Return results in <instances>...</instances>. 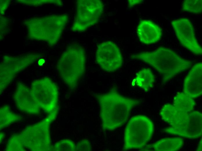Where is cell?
<instances>
[{
    "label": "cell",
    "mask_w": 202,
    "mask_h": 151,
    "mask_svg": "<svg viewBox=\"0 0 202 151\" xmlns=\"http://www.w3.org/2000/svg\"><path fill=\"white\" fill-rule=\"evenodd\" d=\"M197 150L198 151H202V139L200 142Z\"/></svg>",
    "instance_id": "obj_25"
},
{
    "label": "cell",
    "mask_w": 202,
    "mask_h": 151,
    "mask_svg": "<svg viewBox=\"0 0 202 151\" xmlns=\"http://www.w3.org/2000/svg\"><path fill=\"white\" fill-rule=\"evenodd\" d=\"M53 150L55 151H75L76 147L74 143L69 139H63L57 142Z\"/></svg>",
    "instance_id": "obj_21"
},
{
    "label": "cell",
    "mask_w": 202,
    "mask_h": 151,
    "mask_svg": "<svg viewBox=\"0 0 202 151\" xmlns=\"http://www.w3.org/2000/svg\"><path fill=\"white\" fill-rule=\"evenodd\" d=\"M171 24L181 44L194 54L201 55L202 48L190 19L186 18H178L172 20Z\"/></svg>",
    "instance_id": "obj_8"
},
{
    "label": "cell",
    "mask_w": 202,
    "mask_h": 151,
    "mask_svg": "<svg viewBox=\"0 0 202 151\" xmlns=\"http://www.w3.org/2000/svg\"><path fill=\"white\" fill-rule=\"evenodd\" d=\"M184 93L193 98L202 94V63L198 62L192 67L185 77L183 86Z\"/></svg>",
    "instance_id": "obj_12"
},
{
    "label": "cell",
    "mask_w": 202,
    "mask_h": 151,
    "mask_svg": "<svg viewBox=\"0 0 202 151\" xmlns=\"http://www.w3.org/2000/svg\"><path fill=\"white\" fill-rule=\"evenodd\" d=\"M154 130L153 122L147 117L141 115L132 117L125 129L123 150L143 148L151 139Z\"/></svg>",
    "instance_id": "obj_4"
},
{
    "label": "cell",
    "mask_w": 202,
    "mask_h": 151,
    "mask_svg": "<svg viewBox=\"0 0 202 151\" xmlns=\"http://www.w3.org/2000/svg\"><path fill=\"white\" fill-rule=\"evenodd\" d=\"M13 100L20 111L32 114H38L40 108L35 102L31 89L24 84L18 83L13 95Z\"/></svg>",
    "instance_id": "obj_11"
},
{
    "label": "cell",
    "mask_w": 202,
    "mask_h": 151,
    "mask_svg": "<svg viewBox=\"0 0 202 151\" xmlns=\"http://www.w3.org/2000/svg\"><path fill=\"white\" fill-rule=\"evenodd\" d=\"M131 57L141 61L156 69L162 76L163 84L190 68L194 63L192 60L183 58L173 50L163 46L159 47L153 51L133 54Z\"/></svg>",
    "instance_id": "obj_2"
},
{
    "label": "cell",
    "mask_w": 202,
    "mask_h": 151,
    "mask_svg": "<svg viewBox=\"0 0 202 151\" xmlns=\"http://www.w3.org/2000/svg\"><path fill=\"white\" fill-rule=\"evenodd\" d=\"M188 114L181 112L173 105L170 104L164 105L160 112L162 119L171 126L181 123L185 119Z\"/></svg>",
    "instance_id": "obj_14"
},
{
    "label": "cell",
    "mask_w": 202,
    "mask_h": 151,
    "mask_svg": "<svg viewBox=\"0 0 202 151\" xmlns=\"http://www.w3.org/2000/svg\"><path fill=\"white\" fill-rule=\"evenodd\" d=\"M57 112L51 113L38 123L27 126L20 134L21 140L25 148L33 151L51 150L50 125L55 118Z\"/></svg>",
    "instance_id": "obj_5"
},
{
    "label": "cell",
    "mask_w": 202,
    "mask_h": 151,
    "mask_svg": "<svg viewBox=\"0 0 202 151\" xmlns=\"http://www.w3.org/2000/svg\"><path fill=\"white\" fill-rule=\"evenodd\" d=\"M183 144V140L180 137L167 138L160 139L147 146L156 151H176L179 150Z\"/></svg>",
    "instance_id": "obj_15"
},
{
    "label": "cell",
    "mask_w": 202,
    "mask_h": 151,
    "mask_svg": "<svg viewBox=\"0 0 202 151\" xmlns=\"http://www.w3.org/2000/svg\"><path fill=\"white\" fill-rule=\"evenodd\" d=\"M96 61L102 69L113 72L121 67L123 59L120 50L113 42H102L98 46L96 53Z\"/></svg>",
    "instance_id": "obj_9"
},
{
    "label": "cell",
    "mask_w": 202,
    "mask_h": 151,
    "mask_svg": "<svg viewBox=\"0 0 202 151\" xmlns=\"http://www.w3.org/2000/svg\"><path fill=\"white\" fill-rule=\"evenodd\" d=\"M137 33L140 41L146 44L158 42L161 38L162 31L157 24L148 20H142L139 22Z\"/></svg>",
    "instance_id": "obj_13"
},
{
    "label": "cell",
    "mask_w": 202,
    "mask_h": 151,
    "mask_svg": "<svg viewBox=\"0 0 202 151\" xmlns=\"http://www.w3.org/2000/svg\"><path fill=\"white\" fill-rule=\"evenodd\" d=\"M103 9V3L101 0H77L72 30L76 32L84 31L96 24Z\"/></svg>",
    "instance_id": "obj_7"
},
{
    "label": "cell",
    "mask_w": 202,
    "mask_h": 151,
    "mask_svg": "<svg viewBox=\"0 0 202 151\" xmlns=\"http://www.w3.org/2000/svg\"><path fill=\"white\" fill-rule=\"evenodd\" d=\"M166 133L190 139L199 137L202 133V114L199 112L189 113L185 119L178 124L167 127Z\"/></svg>",
    "instance_id": "obj_10"
},
{
    "label": "cell",
    "mask_w": 202,
    "mask_h": 151,
    "mask_svg": "<svg viewBox=\"0 0 202 151\" xmlns=\"http://www.w3.org/2000/svg\"><path fill=\"white\" fill-rule=\"evenodd\" d=\"M4 136V135L3 133H1L0 134V141H1L3 139V138Z\"/></svg>",
    "instance_id": "obj_26"
},
{
    "label": "cell",
    "mask_w": 202,
    "mask_h": 151,
    "mask_svg": "<svg viewBox=\"0 0 202 151\" xmlns=\"http://www.w3.org/2000/svg\"><path fill=\"white\" fill-rule=\"evenodd\" d=\"M129 4L131 6L135 5L141 3L143 2V0H129Z\"/></svg>",
    "instance_id": "obj_23"
},
{
    "label": "cell",
    "mask_w": 202,
    "mask_h": 151,
    "mask_svg": "<svg viewBox=\"0 0 202 151\" xmlns=\"http://www.w3.org/2000/svg\"><path fill=\"white\" fill-rule=\"evenodd\" d=\"M76 147V150L77 151H90L92 150L90 142L85 139L80 141L77 143Z\"/></svg>",
    "instance_id": "obj_22"
},
{
    "label": "cell",
    "mask_w": 202,
    "mask_h": 151,
    "mask_svg": "<svg viewBox=\"0 0 202 151\" xmlns=\"http://www.w3.org/2000/svg\"><path fill=\"white\" fill-rule=\"evenodd\" d=\"M0 130L9 126L10 124L19 121L21 117L12 112L10 107L5 105L0 109Z\"/></svg>",
    "instance_id": "obj_18"
},
{
    "label": "cell",
    "mask_w": 202,
    "mask_h": 151,
    "mask_svg": "<svg viewBox=\"0 0 202 151\" xmlns=\"http://www.w3.org/2000/svg\"><path fill=\"white\" fill-rule=\"evenodd\" d=\"M31 89L34 99L40 108L50 114L57 111L58 87L51 79L45 77L34 80Z\"/></svg>",
    "instance_id": "obj_6"
},
{
    "label": "cell",
    "mask_w": 202,
    "mask_h": 151,
    "mask_svg": "<svg viewBox=\"0 0 202 151\" xmlns=\"http://www.w3.org/2000/svg\"><path fill=\"white\" fill-rule=\"evenodd\" d=\"M94 96L99 105L104 130L113 131L124 125L132 109L140 103L139 100L124 96L114 89Z\"/></svg>",
    "instance_id": "obj_1"
},
{
    "label": "cell",
    "mask_w": 202,
    "mask_h": 151,
    "mask_svg": "<svg viewBox=\"0 0 202 151\" xmlns=\"http://www.w3.org/2000/svg\"><path fill=\"white\" fill-rule=\"evenodd\" d=\"M25 150L19 134H14L10 137L5 149L7 151H23Z\"/></svg>",
    "instance_id": "obj_20"
},
{
    "label": "cell",
    "mask_w": 202,
    "mask_h": 151,
    "mask_svg": "<svg viewBox=\"0 0 202 151\" xmlns=\"http://www.w3.org/2000/svg\"><path fill=\"white\" fill-rule=\"evenodd\" d=\"M85 51L79 44H72L67 48L57 64L59 77L71 89L76 87L84 73Z\"/></svg>",
    "instance_id": "obj_3"
},
{
    "label": "cell",
    "mask_w": 202,
    "mask_h": 151,
    "mask_svg": "<svg viewBox=\"0 0 202 151\" xmlns=\"http://www.w3.org/2000/svg\"><path fill=\"white\" fill-rule=\"evenodd\" d=\"M154 82V75L149 68L143 69L136 73V83L138 87L146 92H147L153 87Z\"/></svg>",
    "instance_id": "obj_16"
},
{
    "label": "cell",
    "mask_w": 202,
    "mask_h": 151,
    "mask_svg": "<svg viewBox=\"0 0 202 151\" xmlns=\"http://www.w3.org/2000/svg\"><path fill=\"white\" fill-rule=\"evenodd\" d=\"M44 62L45 61L44 59H41L39 60L38 63L39 65L41 66L43 65V64L44 63Z\"/></svg>",
    "instance_id": "obj_24"
},
{
    "label": "cell",
    "mask_w": 202,
    "mask_h": 151,
    "mask_svg": "<svg viewBox=\"0 0 202 151\" xmlns=\"http://www.w3.org/2000/svg\"><path fill=\"white\" fill-rule=\"evenodd\" d=\"M182 10L195 15L201 14L202 11V0H185L182 4Z\"/></svg>",
    "instance_id": "obj_19"
},
{
    "label": "cell",
    "mask_w": 202,
    "mask_h": 151,
    "mask_svg": "<svg viewBox=\"0 0 202 151\" xmlns=\"http://www.w3.org/2000/svg\"><path fill=\"white\" fill-rule=\"evenodd\" d=\"M194 98L184 92L178 93L174 98L173 105L178 110L186 113L192 112L195 106Z\"/></svg>",
    "instance_id": "obj_17"
}]
</instances>
